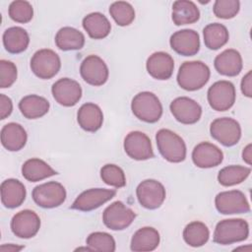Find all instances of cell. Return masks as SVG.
<instances>
[{"mask_svg": "<svg viewBox=\"0 0 252 252\" xmlns=\"http://www.w3.org/2000/svg\"><path fill=\"white\" fill-rule=\"evenodd\" d=\"M211 71L202 61H185L179 67L177 83L183 90L193 92L202 89L209 81Z\"/></svg>", "mask_w": 252, "mask_h": 252, "instance_id": "obj_1", "label": "cell"}, {"mask_svg": "<svg viewBox=\"0 0 252 252\" xmlns=\"http://www.w3.org/2000/svg\"><path fill=\"white\" fill-rule=\"evenodd\" d=\"M159 154L169 162H181L186 158V145L183 139L169 129H160L156 135Z\"/></svg>", "mask_w": 252, "mask_h": 252, "instance_id": "obj_2", "label": "cell"}, {"mask_svg": "<svg viewBox=\"0 0 252 252\" xmlns=\"http://www.w3.org/2000/svg\"><path fill=\"white\" fill-rule=\"evenodd\" d=\"M249 224L242 219H226L219 221L214 231V242L228 245L247 239Z\"/></svg>", "mask_w": 252, "mask_h": 252, "instance_id": "obj_3", "label": "cell"}, {"mask_svg": "<svg viewBox=\"0 0 252 252\" xmlns=\"http://www.w3.org/2000/svg\"><path fill=\"white\" fill-rule=\"evenodd\" d=\"M133 114L141 121L156 123L162 115V105L158 97L151 92L137 94L131 102Z\"/></svg>", "mask_w": 252, "mask_h": 252, "instance_id": "obj_4", "label": "cell"}, {"mask_svg": "<svg viewBox=\"0 0 252 252\" xmlns=\"http://www.w3.org/2000/svg\"><path fill=\"white\" fill-rule=\"evenodd\" d=\"M65 187L56 181H49L35 186L32 192L34 203L44 209L59 207L66 200Z\"/></svg>", "mask_w": 252, "mask_h": 252, "instance_id": "obj_5", "label": "cell"}, {"mask_svg": "<svg viewBox=\"0 0 252 252\" xmlns=\"http://www.w3.org/2000/svg\"><path fill=\"white\" fill-rule=\"evenodd\" d=\"M61 68V60L58 54L48 48L37 50L31 59V69L39 79L53 78Z\"/></svg>", "mask_w": 252, "mask_h": 252, "instance_id": "obj_6", "label": "cell"}, {"mask_svg": "<svg viewBox=\"0 0 252 252\" xmlns=\"http://www.w3.org/2000/svg\"><path fill=\"white\" fill-rule=\"evenodd\" d=\"M211 136L225 147L236 145L241 138V127L239 123L230 117L215 119L210 125Z\"/></svg>", "mask_w": 252, "mask_h": 252, "instance_id": "obj_7", "label": "cell"}, {"mask_svg": "<svg viewBox=\"0 0 252 252\" xmlns=\"http://www.w3.org/2000/svg\"><path fill=\"white\" fill-rule=\"evenodd\" d=\"M207 97L210 106L214 110H228L235 102V87L229 81H218L209 88Z\"/></svg>", "mask_w": 252, "mask_h": 252, "instance_id": "obj_8", "label": "cell"}, {"mask_svg": "<svg viewBox=\"0 0 252 252\" xmlns=\"http://www.w3.org/2000/svg\"><path fill=\"white\" fill-rule=\"evenodd\" d=\"M136 195L141 206L149 210H156L164 202L166 192L159 181L146 179L137 186Z\"/></svg>", "mask_w": 252, "mask_h": 252, "instance_id": "obj_9", "label": "cell"}, {"mask_svg": "<svg viewBox=\"0 0 252 252\" xmlns=\"http://www.w3.org/2000/svg\"><path fill=\"white\" fill-rule=\"evenodd\" d=\"M136 218L133 210L123 202L115 201L110 204L102 214V221L106 227L112 230H123L128 227Z\"/></svg>", "mask_w": 252, "mask_h": 252, "instance_id": "obj_10", "label": "cell"}, {"mask_svg": "<svg viewBox=\"0 0 252 252\" xmlns=\"http://www.w3.org/2000/svg\"><path fill=\"white\" fill-rule=\"evenodd\" d=\"M215 205L222 215L245 214L250 212V205L246 196L239 190H229L219 193L215 198Z\"/></svg>", "mask_w": 252, "mask_h": 252, "instance_id": "obj_11", "label": "cell"}, {"mask_svg": "<svg viewBox=\"0 0 252 252\" xmlns=\"http://www.w3.org/2000/svg\"><path fill=\"white\" fill-rule=\"evenodd\" d=\"M80 74L86 83L98 87L106 83L109 76L108 67L97 55L91 54L81 63Z\"/></svg>", "mask_w": 252, "mask_h": 252, "instance_id": "obj_12", "label": "cell"}, {"mask_svg": "<svg viewBox=\"0 0 252 252\" xmlns=\"http://www.w3.org/2000/svg\"><path fill=\"white\" fill-rule=\"evenodd\" d=\"M115 194L116 191L113 189L91 188L82 192L73 202L71 208L82 212H90L111 200Z\"/></svg>", "mask_w": 252, "mask_h": 252, "instance_id": "obj_13", "label": "cell"}, {"mask_svg": "<svg viewBox=\"0 0 252 252\" xmlns=\"http://www.w3.org/2000/svg\"><path fill=\"white\" fill-rule=\"evenodd\" d=\"M124 151L133 159L146 160L154 158L150 138L141 131H132L124 139Z\"/></svg>", "mask_w": 252, "mask_h": 252, "instance_id": "obj_14", "label": "cell"}, {"mask_svg": "<svg viewBox=\"0 0 252 252\" xmlns=\"http://www.w3.org/2000/svg\"><path fill=\"white\" fill-rule=\"evenodd\" d=\"M54 99L63 106H74L82 97V88L80 84L70 78H61L51 87Z\"/></svg>", "mask_w": 252, "mask_h": 252, "instance_id": "obj_15", "label": "cell"}, {"mask_svg": "<svg viewBox=\"0 0 252 252\" xmlns=\"http://www.w3.org/2000/svg\"><path fill=\"white\" fill-rule=\"evenodd\" d=\"M173 117L182 124H194L202 115L201 105L194 99L187 96H180L173 99L169 105Z\"/></svg>", "mask_w": 252, "mask_h": 252, "instance_id": "obj_16", "label": "cell"}, {"mask_svg": "<svg viewBox=\"0 0 252 252\" xmlns=\"http://www.w3.org/2000/svg\"><path fill=\"white\" fill-rule=\"evenodd\" d=\"M40 228V219L32 210H23L17 213L11 220L12 232L20 238H32Z\"/></svg>", "mask_w": 252, "mask_h": 252, "instance_id": "obj_17", "label": "cell"}, {"mask_svg": "<svg viewBox=\"0 0 252 252\" xmlns=\"http://www.w3.org/2000/svg\"><path fill=\"white\" fill-rule=\"evenodd\" d=\"M169 43L176 53L183 56H193L200 50L199 33L190 29L175 32L170 36Z\"/></svg>", "mask_w": 252, "mask_h": 252, "instance_id": "obj_18", "label": "cell"}, {"mask_svg": "<svg viewBox=\"0 0 252 252\" xmlns=\"http://www.w3.org/2000/svg\"><path fill=\"white\" fill-rule=\"evenodd\" d=\"M223 154L216 145L209 142H201L192 152V160L200 168H211L222 162Z\"/></svg>", "mask_w": 252, "mask_h": 252, "instance_id": "obj_19", "label": "cell"}, {"mask_svg": "<svg viewBox=\"0 0 252 252\" xmlns=\"http://www.w3.org/2000/svg\"><path fill=\"white\" fill-rule=\"evenodd\" d=\"M148 73L157 80H167L172 76L174 60L166 52L158 51L150 55L146 63Z\"/></svg>", "mask_w": 252, "mask_h": 252, "instance_id": "obj_20", "label": "cell"}, {"mask_svg": "<svg viewBox=\"0 0 252 252\" xmlns=\"http://www.w3.org/2000/svg\"><path fill=\"white\" fill-rule=\"evenodd\" d=\"M214 65L219 74L227 77H234L242 70V57L235 49H225L216 56Z\"/></svg>", "mask_w": 252, "mask_h": 252, "instance_id": "obj_21", "label": "cell"}, {"mask_svg": "<svg viewBox=\"0 0 252 252\" xmlns=\"http://www.w3.org/2000/svg\"><path fill=\"white\" fill-rule=\"evenodd\" d=\"M1 202L8 209L20 207L27 195L25 185L18 179L9 178L1 183Z\"/></svg>", "mask_w": 252, "mask_h": 252, "instance_id": "obj_22", "label": "cell"}, {"mask_svg": "<svg viewBox=\"0 0 252 252\" xmlns=\"http://www.w3.org/2000/svg\"><path fill=\"white\" fill-rule=\"evenodd\" d=\"M77 121L83 130L87 132H95L103 123L102 110L94 102L84 103L78 110Z\"/></svg>", "mask_w": 252, "mask_h": 252, "instance_id": "obj_23", "label": "cell"}, {"mask_svg": "<svg viewBox=\"0 0 252 252\" xmlns=\"http://www.w3.org/2000/svg\"><path fill=\"white\" fill-rule=\"evenodd\" d=\"M28 140V135L24 127L15 122L5 124L1 129V143L10 152L22 150Z\"/></svg>", "mask_w": 252, "mask_h": 252, "instance_id": "obj_24", "label": "cell"}, {"mask_svg": "<svg viewBox=\"0 0 252 252\" xmlns=\"http://www.w3.org/2000/svg\"><path fill=\"white\" fill-rule=\"evenodd\" d=\"M160 241L158 231L151 226L139 228L131 238L130 248L132 251L144 252L155 250Z\"/></svg>", "mask_w": 252, "mask_h": 252, "instance_id": "obj_25", "label": "cell"}, {"mask_svg": "<svg viewBox=\"0 0 252 252\" xmlns=\"http://www.w3.org/2000/svg\"><path fill=\"white\" fill-rule=\"evenodd\" d=\"M171 18L176 26L190 25L200 19V11L192 1L177 0L172 4Z\"/></svg>", "mask_w": 252, "mask_h": 252, "instance_id": "obj_26", "label": "cell"}, {"mask_svg": "<svg viewBox=\"0 0 252 252\" xmlns=\"http://www.w3.org/2000/svg\"><path fill=\"white\" fill-rule=\"evenodd\" d=\"M49 106L48 100L37 94L26 95L19 102L21 113L28 119H37L44 116L48 112Z\"/></svg>", "mask_w": 252, "mask_h": 252, "instance_id": "obj_27", "label": "cell"}, {"mask_svg": "<svg viewBox=\"0 0 252 252\" xmlns=\"http://www.w3.org/2000/svg\"><path fill=\"white\" fill-rule=\"evenodd\" d=\"M22 174L28 181L37 182L47 177L56 175L57 172L44 160L37 158H32L23 163Z\"/></svg>", "mask_w": 252, "mask_h": 252, "instance_id": "obj_28", "label": "cell"}, {"mask_svg": "<svg viewBox=\"0 0 252 252\" xmlns=\"http://www.w3.org/2000/svg\"><path fill=\"white\" fill-rule=\"evenodd\" d=\"M83 28L90 37L94 39H102L106 37L111 31V25L108 19L99 12L87 15L83 19Z\"/></svg>", "mask_w": 252, "mask_h": 252, "instance_id": "obj_29", "label": "cell"}, {"mask_svg": "<svg viewBox=\"0 0 252 252\" xmlns=\"http://www.w3.org/2000/svg\"><path fill=\"white\" fill-rule=\"evenodd\" d=\"M5 49L13 54L25 51L30 43L28 32L21 27L8 28L2 36Z\"/></svg>", "mask_w": 252, "mask_h": 252, "instance_id": "obj_30", "label": "cell"}, {"mask_svg": "<svg viewBox=\"0 0 252 252\" xmlns=\"http://www.w3.org/2000/svg\"><path fill=\"white\" fill-rule=\"evenodd\" d=\"M55 44L59 49L64 51L78 50L85 45V35L75 28L64 27L57 32Z\"/></svg>", "mask_w": 252, "mask_h": 252, "instance_id": "obj_31", "label": "cell"}, {"mask_svg": "<svg viewBox=\"0 0 252 252\" xmlns=\"http://www.w3.org/2000/svg\"><path fill=\"white\" fill-rule=\"evenodd\" d=\"M204 43L211 50H217L226 44L229 33L225 26L219 23L207 25L203 30Z\"/></svg>", "mask_w": 252, "mask_h": 252, "instance_id": "obj_32", "label": "cell"}, {"mask_svg": "<svg viewBox=\"0 0 252 252\" xmlns=\"http://www.w3.org/2000/svg\"><path fill=\"white\" fill-rule=\"evenodd\" d=\"M210 237V230L208 226L198 220L189 222L183 230L184 241L192 247H200L207 243Z\"/></svg>", "mask_w": 252, "mask_h": 252, "instance_id": "obj_33", "label": "cell"}, {"mask_svg": "<svg viewBox=\"0 0 252 252\" xmlns=\"http://www.w3.org/2000/svg\"><path fill=\"white\" fill-rule=\"evenodd\" d=\"M251 173L250 167L242 165H228L221 168L218 174L220 185L228 187L243 182Z\"/></svg>", "mask_w": 252, "mask_h": 252, "instance_id": "obj_34", "label": "cell"}, {"mask_svg": "<svg viewBox=\"0 0 252 252\" xmlns=\"http://www.w3.org/2000/svg\"><path fill=\"white\" fill-rule=\"evenodd\" d=\"M109 14L118 26H129L135 19L133 6L126 1L113 2L109 7Z\"/></svg>", "mask_w": 252, "mask_h": 252, "instance_id": "obj_35", "label": "cell"}, {"mask_svg": "<svg viewBox=\"0 0 252 252\" xmlns=\"http://www.w3.org/2000/svg\"><path fill=\"white\" fill-rule=\"evenodd\" d=\"M87 245L94 251L113 252L116 249L115 240L112 235L103 231H95L87 237Z\"/></svg>", "mask_w": 252, "mask_h": 252, "instance_id": "obj_36", "label": "cell"}, {"mask_svg": "<svg viewBox=\"0 0 252 252\" xmlns=\"http://www.w3.org/2000/svg\"><path fill=\"white\" fill-rule=\"evenodd\" d=\"M100 177L102 181L110 186L121 188L126 185L125 173L121 167L116 164L107 163L100 169Z\"/></svg>", "mask_w": 252, "mask_h": 252, "instance_id": "obj_37", "label": "cell"}, {"mask_svg": "<svg viewBox=\"0 0 252 252\" xmlns=\"http://www.w3.org/2000/svg\"><path fill=\"white\" fill-rule=\"evenodd\" d=\"M8 13L13 21L26 24L32 19L33 9L30 2L24 0H16L10 4Z\"/></svg>", "mask_w": 252, "mask_h": 252, "instance_id": "obj_38", "label": "cell"}, {"mask_svg": "<svg viewBox=\"0 0 252 252\" xmlns=\"http://www.w3.org/2000/svg\"><path fill=\"white\" fill-rule=\"evenodd\" d=\"M240 9L238 0H217L214 3V14L218 18L228 20L237 15Z\"/></svg>", "mask_w": 252, "mask_h": 252, "instance_id": "obj_39", "label": "cell"}, {"mask_svg": "<svg viewBox=\"0 0 252 252\" xmlns=\"http://www.w3.org/2000/svg\"><path fill=\"white\" fill-rule=\"evenodd\" d=\"M18 72L16 65L8 60H0V88L11 87L17 80Z\"/></svg>", "mask_w": 252, "mask_h": 252, "instance_id": "obj_40", "label": "cell"}, {"mask_svg": "<svg viewBox=\"0 0 252 252\" xmlns=\"http://www.w3.org/2000/svg\"><path fill=\"white\" fill-rule=\"evenodd\" d=\"M13 111V102L12 99L5 95L4 94H0V118L3 120L7 118Z\"/></svg>", "mask_w": 252, "mask_h": 252, "instance_id": "obj_41", "label": "cell"}, {"mask_svg": "<svg viewBox=\"0 0 252 252\" xmlns=\"http://www.w3.org/2000/svg\"><path fill=\"white\" fill-rule=\"evenodd\" d=\"M251 75H252V72L248 71V73L242 78L241 84H240L241 92L247 97L252 96V83H251L252 76Z\"/></svg>", "mask_w": 252, "mask_h": 252, "instance_id": "obj_42", "label": "cell"}, {"mask_svg": "<svg viewBox=\"0 0 252 252\" xmlns=\"http://www.w3.org/2000/svg\"><path fill=\"white\" fill-rule=\"evenodd\" d=\"M22 249H24V246L22 245H16V244H3L0 246L1 252H19Z\"/></svg>", "mask_w": 252, "mask_h": 252, "instance_id": "obj_43", "label": "cell"}, {"mask_svg": "<svg viewBox=\"0 0 252 252\" xmlns=\"http://www.w3.org/2000/svg\"><path fill=\"white\" fill-rule=\"evenodd\" d=\"M252 146H251V144H248L244 149H243V152H242V158H243V160L247 163V164H251V162H252V154H251V152H252Z\"/></svg>", "mask_w": 252, "mask_h": 252, "instance_id": "obj_44", "label": "cell"}]
</instances>
